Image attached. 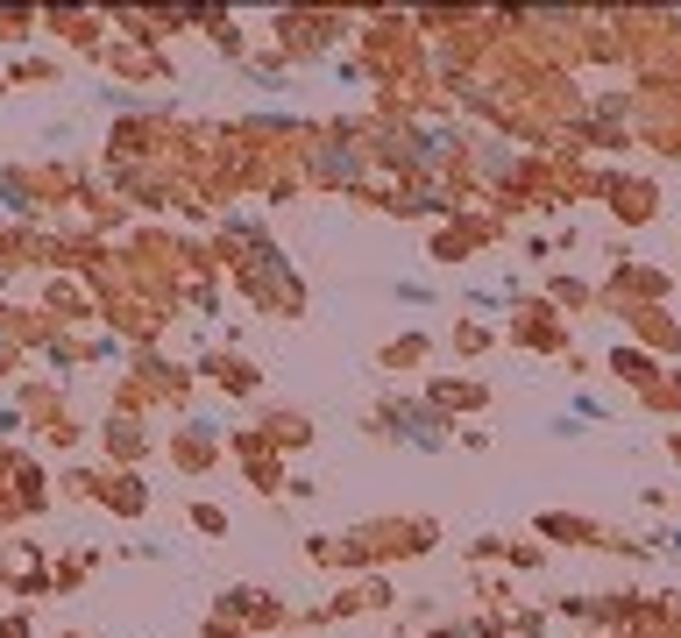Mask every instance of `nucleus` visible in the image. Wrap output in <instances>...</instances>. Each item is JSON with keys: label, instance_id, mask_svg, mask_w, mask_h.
<instances>
[{"label": "nucleus", "instance_id": "obj_1", "mask_svg": "<svg viewBox=\"0 0 681 638\" xmlns=\"http://www.w3.org/2000/svg\"><path fill=\"white\" fill-rule=\"evenodd\" d=\"M391 419H398V433H405V440H419V447H447V433H440L426 412H412V405H405V412H391Z\"/></svg>", "mask_w": 681, "mask_h": 638}]
</instances>
